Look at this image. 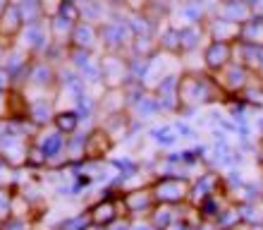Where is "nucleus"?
Instances as JSON below:
<instances>
[{"label": "nucleus", "instance_id": "6ab92c4d", "mask_svg": "<svg viewBox=\"0 0 263 230\" xmlns=\"http://www.w3.org/2000/svg\"><path fill=\"white\" fill-rule=\"evenodd\" d=\"M230 60V46L228 43H220L215 41L211 48L206 50V65L211 67V70H218V67H222V65Z\"/></svg>", "mask_w": 263, "mask_h": 230}, {"label": "nucleus", "instance_id": "a211bd4d", "mask_svg": "<svg viewBox=\"0 0 263 230\" xmlns=\"http://www.w3.org/2000/svg\"><path fill=\"white\" fill-rule=\"evenodd\" d=\"M53 230H93L89 221V211L82 209V211H77L74 216H67L63 221H58L53 225Z\"/></svg>", "mask_w": 263, "mask_h": 230}, {"label": "nucleus", "instance_id": "cd10ccee", "mask_svg": "<svg viewBox=\"0 0 263 230\" xmlns=\"http://www.w3.org/2000/svg\"><path fill=\"white\" fill-rule=\"evenodd\" d=\"M127 230H156L148 216H139V218H129V225Z\"/></svg>", "mask_w": 263, "mask_h": 230}, {"label": "nucleus", "instance_id": "f8f14e48", "mask_svg": "<svg viewBox=\"0 0 263 230\" xmlns=\"http://www.w3.org/2000/svg\"><path fill=\"white\" fill-rule=\"evenodd\" d=\"M180 216H182V204H177V206L175 204H156L151 209V214H148L156 230H165L167 225L180 221Z\"/></svg>", "mask_w": 263, "mask_h": 230}, {"label": "nucleus", "instance_id": "f704fd0d", "mask_svg": "<svg viewBox=\"0 0 263 230\" xmlns=\"http://www.w3.org/2000/svg\"><path fill=\"white\" fill-rule=\"evenodd\" d=\"M228 230H244V223H239V225H235V228H228Z\"/></svg>", "mask_w": 263, "mask_h": 230}, {"label": "nucleus", "instance_id": "6e6552de", "mask_svg": "<svg viewBox=\"0 0 263 230\" xmlns=\"http://www.w3.org/2000/svg\"><path fill=\"white\" fill-rule=\"evenodd\" d=\"M115 141L103 127H93L86 132V158H110Z\"/></svg>", "mask_w": 263, "mask_h": 230}, {"label": "nucleus", "instance_id": "423d86ee", "mask_svg": "<svg viewBox=\"0 0 263 230\" xmlns=\"http://www.w3.org/2000/svg\"><path fill=\"white\" fill-rule=\"evenodd\" d=\"M156 101L160 105V113H173V115H180V79L175 75L165 77L163 82L158 84V89H156Z\"/></svg>", "mask_w": 263, "mask_h": 230}, {"label": "nucleus", "instance_id": "f3484780", "mask_svg": "<svg viewBox=\"0 0 263 230\" xmlns=\"http://www.w3.org/2000/svg\"><path fill=\"white\" fill-rule=\"evenodd\" d=\"M65 151H67V161H69V163L86 158V132H82V130H79V132L69 134Z\"/></svg>", "mask_w": 263, "mask_h": 230}, {"label": "nucleus", "instance_id": "2f4dec72", "mask_svg": "<svg viewBox=\"0 0 263 230\" xmlns=\"http://www.w3.org/2000/svg\"><path fill=\"white\" fill-rule=\"evenodd\" d=\"M256 161H258V166H261V170H263V137L258 139V153H256Z\"/></svg>", "mask_w": 263, "mask_h": 230}, {"label": "nucleus", "instance_id": "20e7f679", "mask_svg": "<svg viewBox=\"0 0 263 230\" xmlns=\"http://www.w3.org/2000/svg\"><path fill=\"white\" fill-rule=\"evenodd\" d=\"M215 192H222V178L218 170H203V173H196L189 182V199L187 202L192 206H199L206 197L215 194Z\"/></svg>", "mask_w": 263, "mask_h": 230}, {"label": "nucleus", "instance_id": "412c9836", "mask_svg": "<svg viewBox=\"0 0 263 230\" xmlns=\"http://www.w3.org/2000/svg\"><path fill=\"white\" fill-rule=\"evenodd\" d=\"M22 27V12L20 7H7L5 12L0 14V34H14Z\"/></svg>", "mask_w": 263, "mask_h": 230}, {"label": "nucleus", "instance_id": "dca6fc26", "mask_svg": "<svg viewBox=\"0 0 263 230\" xmlns=\"http://www.w3.org/2000/svg\"><path fill=\"white\" fill-rule=\"evenodd\" d=\"M108 163H110V168L122 180H129V178H134V175H139L144 170V166L137 158H132V156H110Z\"/></svg>", "mask_w": 263, "mask_h": 230}, {"label": "nucleus", "instance_id": "f257e3e1", "mask_svg": "<svg viewBox=\"0 0 263 230\" xmlns=\"http://www.w3.org/2000/svg\"><path fill=\"white\" fill-rule=\"evenodd\" d=\"M215 96H220V89H215V84L206 77L187 75L180 79V115L182 118H194L196 108L211 103Z\"/></svg>", "mask_w": 263, "mask_h": 230}, {"label": "nucleus", "instance_id": "b1692460", "mask_svg": "<svg viewBox=\"0 0 263 230\" xmlns=\"http://www.w3.org/2000/svg\"><path fill=\"white\" fill-rule=\"evenodd\" d=\"M20 187H14V185H5V182H0V223H5L7 218L12 216L10 214V206H12V197Z\"/></svg>", "mask_w": 263, "mask_h": 230}, {"label": "nucleus", "instance_id": "39448f33", "mask_svg": "<svg viewBox=\"0 0 263 230\" xmlns=\"http://www.w3.org/2000/svg\"><path fill=\"white\" fill-rule=\"evenodd\" d=\"M122 204L127 209L129 218H139V216H148L151 209L156 206V197H153L151 185H141V187H132L122 192Z\"/></svg>", "mask_w": 263, "mask_h": 230}, {"label": "nucleus", "instance_id": "c85d7f7f", "mask_svg": "<svg viewBox=\"0 0 263 230\" xmlns=\"http://www.w3.org/2000/svg\"><path fill=\"white\" fill-rule=\"evenodd\" d=\"M31 82L34 84H41V86H46V84H53V72L48 70V67H41V70L31 75Z\"/></svg>", "mask_w": 263, "mask_h": 230}, {"label": "nucleus", "instance_id": "4468645a", "mask_svg": "<svg viewBox=\"0 0 263 230\" xmlns=\"http://www.w3.org/2000/svg\"><path fill=\"white\" fill-rule=\"evenodd\" d=\"M146 137H148V139H151L158 149H163V151H170V149H175V147H177V141H180V137H177V130H175V125L148 127Z\"/></svg>", "mask_w": 263, "mask_h": 230}, {"label": "nucleus", "instance_id": "7ed1b4c3", "mask_svg": "<svg viewBox=\"0 0 263 230\" xmlns=\"http://www.w3.org/2000/svg\"><path fill=\"white\" fill-rule=\"evenodd\" d=\"M189 182L192 178H153L151 189L156 204H184L189 199Z\"/></svg>", "mask_w": 263, "mask_h": 230}, {"label": "nucleus", "instance_id": "473e14b6", "mask_svg": "<svg viewBox=\"0 0 263 230\" xmlns=\"http://www.w3.org/2000/svg\"><path fill=\"white\" fill-rule=\"evenodd\" d=\"M256 134H258V139L263 137V115H258L256 118Z\"/></svg>", "mask_w": 263, "mask_h": 230}, {"label": "nucleus", "instance_id": "5701e85b", "mask_svg": "<svg viewBox=\"0 0 263 230\" xmlns=\"http://www.w3.org/2000/svg\"><path fill=\"white\" fill-rule=\"evenodd\" d=\"M215 228L218 230H228V228H235V225H239L242 221H239V211H237V204H230V206H225V209L220 211V216L213 221Z\"/></svg>", "mask_w": 263, "mask_h": 230}, {"label": "nucleus", "instance_id": "0eeeda50", "mask_svg": "<svg viewBox=\"0 0 263 230\" xmlns=\"http://www.w3.org/2000/svg\"><path fill=\"white\" fill-rule=\"evenodd\" d=\"M120 199V197H118ZM118 199H96L93 204L86 206L89 211V221L91 228H108L112 221H118Z\"/></svg>", "mask_w": 263, "mask_h": 230}, {"label": "nucleus", "instance_id": "ddd939ff", "mask_svg": "<svg viewBox=\"0 0 263 230\" xmlns=\"http://www.w3.org/2000/svg\"><path fill=\"white\" fill-rule=\"evenodd\" d=\"M230 204H232V202L228 199V194H225V192H215V194L206 197V199L196 206V211H199L201 221H211V223H213L215 218L220 216V211L225 209V206H230Z\"/></svg>", "mask_w": 263, "mask_h": 230}, {"label": "nucleus", "instance_id": "4be33fe9", "mask_svg": "<svg viewBox=\"0 0 263 230\" xmlns=\"http://www.w3.org/2000/svg\"><path fill=\"white\" fill-rule=\"evenodd\" d=\"M24 168L27 170H46V153H43V149L36 144V141H31L27 149V158H24Z\"/></svg>", "mask_w": 263, "mask_h": 230}, {"label": "nucleus", "instance_id": "9b49d317", "mask_svg": "<svg viewBox=\"0 0 263 230\" xmlns=\"http://www.w3.org/2000/svg\"><path fill=\"white\" fill-rule=\"evenodd\" d=\"M55 105H53V101H48V98H41V101H36V103H29L27 108V118L34 122L39 130H43V127H50L53 125V118H55Z\"/></svg>", "mask_w": 263, "mask_h": 230}, {"label": "nucleus", "instance_id": "72a5a7b5", "mask_svg": "<svg viewBox=\"0 0 263 230\" xmlns=\"http://www.w3.org/2000/svg\"><path fill=\"white\" fill-rule=\"evenodd\" d=\"M244 230H263V225H244Z\"/></svg>", "mask_w": 263, "mask_h": 230}, {"label": "nucleus", "instance_id": "c756f323", "mask_svg": "<svg viewBox=\"0 0 263 230\" xmlns=\"http://www.w3.org/2000/svg\"><path fill=\"white\" fill-rule=\"evenodd\" d=\"M165 230H194V225H192V223H187L184 218H180V221H175L173 225H167Z\"/></svg>", "mask_w": 263, "mask_h": 230}, {"label": "nucleus", "instance_id": "aec40b11", "mask_svg": "<svg viewBox=\"0 0 263 230\" xmlns=\"http://www.w3.org/2000/svg\"><path fill=\"white\" fill-rule=\"evenodd\" d=\"M244 225H263V204H237Z\"/></svg>", "mask_w": 263, "mask_h": 230}, {"label": "nucleus", "instance_id": "bb28decb", "mask_svg": "<svg viewBox=\"0 0 263 230\" xmlns=\"http://www.w3.org/2000/svg\"><path fill=\"white\" fill-rule=\"evenodd\" d=\"M12 115V103H10V91L0 89V120H7Z\"/></svg>", "mask_w": 263, "mask_h": 230}, {"label": "nucleus", "instance_id": "a878e982", "mask_svg": "<svg viewBox=\"0 0 263 230\" xmlns=\"http://www.w3.org/2000/svg\"><path fill=\"white\" fill-rule=\"evenodd\" d=\"M0 230H36V221H34V218H17V216H10L5 223L0 225Z\"/></svg>", "mask_w": 263, "mask_h": 230}, {"label": "nucleus", "instance_id": "7c9ffc66", "mask_svg": "<svg viewBox=\"0 0 263 230\" xmlns=\"http://www.w3.org/2000/svg\"><path fill=\"white\" fill-rule=\"evenodd\" d=\"M194 230H218V228H215V223H211V221H201Z\"/></svg>", "mask_w": 263, "mask_h": 230}, {"label": "nucleus", "instance_id": "2eb2a0df", "mask_svg": "<svg viewBox=\"0 0 263 230\" xmlns=\"http://www.w3.org/2000/svg\"><path fill=\"white\" fill-rule=\"evenodd\" d=\"M53 127H55L58 132H63L65 137H69V134L79 132V127H82V115H79L74 108H69V111H58L55 118H53Z\"/></svg>", "mask_w": 263, "mask_h": 230}, {"label": "nucleus", "instance_id": "1a4fd4ad", "mask_svg": "<svg viewBox=\"0 0 263 230\" xmlns=\"http://www.w3.org/2000/svg\"><path fill=\"white\" fill-rule=\"evenodd\" d=\"M129 125L132 118L127 115V111H122V113H108L98 127H103L105 132L112 137V141L118 144V141H125L129 137Z\"/></svg>", "mask_w": 263, "mask_h": 230}, {"label": "nucleus", "instance_id": "9d476101", "mask_svg": "<svg viewBox=\"0 0 263 230\" xmlns=\"http://www.w3.org/2000/svg\"><path fill=\"white\" fill-rule=\"evenodd\" d=\"M127 115H129L132 120L141 122V125H146L148 120H153V118H158L160 115V105H158V101H156L153 94H144L137 103L127 108Z\"/></svg>", "mask_w": 263, "mask_h": 230}, {"label": "nucleus", "instance_id": "393cba45", "mask_svg": "<svg viewBox=\"0 0 263 230\" xmlns=\"http://www.w3.org/2000/svg\"><path fill=\"white\" fill-rule=\"evenodd\" d=\"M173 125H175V130H177V137H180L182 141H189V144H196V141H201L199 130H196V127H192V125H187L184 120H175Z\"/></svg>", "mask_w": 263, "mask_h": 230}, {"label": "nucleus", "instance_id": "f03ea898", "mask_svg": "<svg viewBox=\"0 0 263 230\" xmlns=\"http://www.w3.org/2000/svg\"><path fill=\"white\" fill-rule=\"evenodd\" d=\"M34 141L43 149V153H46V170H65V168L69 166L67 151H65L67 137H65L63 132H58L53 125L43 127L41 132L36 134Z\"/></svg>", "mask_w": 263, "mask_h": 230}, {"label": "nucleus", "instance_id": "c9c22d12", "mask_svg": "<svg viewBox=\"0 0 263 230\" xmlns=\"http://www.w3.org/2000/svg\"><path fill=\"white\" fill-rule=\"evenodd\" d=\"M0 225H3V223H0Z\"/></svg>", "mask_w": 263, "mask_h": 230}]
</instances>
